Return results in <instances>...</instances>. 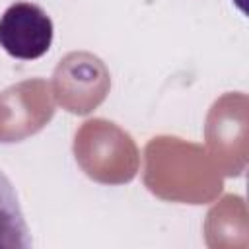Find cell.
Listing matches in <instances>:
<instances>
[{"label": "cell", "instance_id": "obj_2", "mask_svg": "<svg viewBox=\"0 0 249 249\" xmlns=\"http://www.w3.org/2000/svg\"><path fill=\"white\" fill-rule=\"evenodd\" d=\"M31 243L18 193L6 173L0 171V247L27 249Z\"/></svg>", "mask_w": 249, "mask_h": 249}, {"label": "cell", "instance_id": "obj_1", "mask_svg": "<svg viewBox=\"0 0 249 249\" xmlns=\"http://www.w3.org/2000/svg\"><path fill=\"white\" fill-rule=\"evenodd\" d=\"M53 19L33 2H16L0 16V47L14 58H41L53 45Z\"/></svg>", "mask_w": 249, "mask_h": 249}, {"label": "cell", "instance_id": "obj_3", "mask_svg": "<svg viewBox=\"0 0 249 249\" xmlns=\"http://www.w3.org/2000/svg\"><path fill=\"white\" fill-rule=\"evenodd\" d=\"M235 2H237V6H239V8L243 10V0H235Z\"/></svg>", "mask_w": 249, "mask_h": 249}]
</instances>
